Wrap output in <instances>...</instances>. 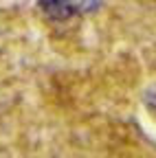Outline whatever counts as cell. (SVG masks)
Here are the masks:
<instances>
[{
  "label": "cell",
  "mask_w": 156,
  "mask_h": 158,
  "mask_svg": "<svg viewBox=\"0 0 156 158\" xmlns=\"http://www.w3.org/2000/svg\"><path fill=\"white\" fill-rule=\"evenodd\" d=\"M40 9L51 20H68L90 13L99 7V0H40Z\"/></svg>",
  "instance_id": "obj_1"
}]
</instances>
